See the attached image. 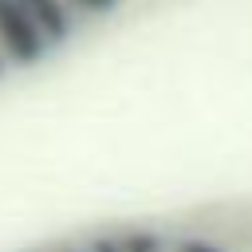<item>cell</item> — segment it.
<instances>
[{
	"instance_id": "cell-8",
	"label": "cell",
	"mask_w": 252,
	"mask_h": 252,
	"mask_svg": "<svg viewBox=\"0 0 252 252\" xmlns=\"http://www.w3.org/2000/svg\"><path fill=\"white\" fill-rule=\"evenodd\" d=\"M59 252H75V248H59Z\"/></svg>"
},
{
	"instance_id": "cell-7",
	"label": "cell",
	"mask_w": 252,
	"mask_h": 252,
	"mask_svg": "<svg viewBox=\"0 0 252 252\" xmlns=\"http://www.w3.org/2000/svg\"><path fill=\"white\" fill-rule=\"evenodd\" d=\"M4 71H8V59H4V55H0V79H4Z\"/></svg>"
},
{
	"instance_id": "cell-1",
	"label": "cell",
	"mask_w": 252,
	"mask_h": 252,
	"mask_svg": "<svg viewBox=\"0 0 252 252\" xmlns=\"http://www.w3.org/2000/svg\"><path fill=\"white\" fill-rule=\"evenodd\" d=\"M47 51V39L35 32L20 0H0V55L8 59V67H32Z\"/></svg>"
},
{
	"instance_id": "cell-6",
	"label": "cell",
	"mask_w": 252,
	"mask_h": 252,
	"mask_svg": "<svg viewBox=\"0 0 252 252\" xmlns=\"http://www.w3.org/2000/svg\"><path fill=\"white\" fill-rule=\"evenodd\" d=\"M173 252H220L217 244H209V240H181Z\"/></svg>"
},
{
	"instance_id": "cell-3",
	"label": "cell",
	"mask_w": 252,
	"mask_h": 252,
	"mask_svg": "<svg viewBox=\"0 0 252 252\" xmlns=\"http://www.w3.org/2000/svg\"><path fill=\"white\" fill-rule=\"evenodd\" d=\"M118 248L122 252H161V236H154L146 228H134V232H122L118 236Z\"/></svg>"
},
{
	"instance_id": "cell-5",
	"label": "cell",
	"mask_w": 252,
	"mask_h": 252,
	"mask_svg": "<svg viewBox=\"0 0 252 252\" xmlns=\"http://www.w3.org/2000/svg\"><path fill=\"white\" fill-rule=\"evenodd\" d=\"M87 252H122V248H118V236H94Z\"/></svg>"
},
{
	"instance_id": "cell-2",
	"label": "cell",
	"mask_w": 252,
	"mask_h": 252,
	"mask_svg": "<svg viewBox=\"0 0 252 252\" xmlns=\"http://www.w3.org/2000/svg\"><path fill=\"white\" fill-rule=\"evenodd\" d=\"M20 8L35 24V32L47 39V47H59L63 39H71V32L79 24V12L67 0H20Z\"/></svg>"
},
{
	"instance_id": "cell-4",
	"label": "cell",
	"mask_w": 252,
	"mask_h": 252,
	"mask_svg": "<svg viewBox=\"0 0 252 252\" xmlns=\"http://www.w3.org/2000/svg\"><path fill=\"white\" fill-rule=\"evenodd\" d=\"M75 12H87V16H106L118 8V0H67Z\"/></svg>"
}]
</instances>
